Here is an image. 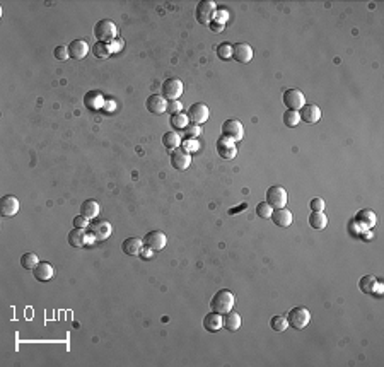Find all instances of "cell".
<instances>
[{"label": "cell", "mask_w": 384, "mask_h": 367, "mask_svg": "<svg viewBox=\"0 0 384 367\" xmlns=\"http://www.w3.org/2000/svg\"><path fill=\"white\" fill-rule=\"evenodd\" d=\"M376 285H377V280H376V277H372V275L362 277L361 282H359V287H361V291L364 294H372L374 291H376Z\"/></svg>", "instance_id": "cell-30"}, {"label": "cell", "mask_w": 384, "mask_h": 367, "mask_svg": "<svg viewBox=\"0 0 384 367\" xmlns=\"http://www.w3.org/2000/svg\"><path fill=\"white\" fill-rule=\"evenodd\" d=\"M69 55L70 58H74V60H82L87 53H89V45H87L86 40H75L72 41L69 46Z\"/></svg>", "instance_id": "cell-18"}, {"label": "cell", "mask_w": 384, "mask_h": 367, "mask_svg": "<svg viewBox=\"0 0 384 367\" xmlns=\"http://www.w3.org/2000/svg\"><path fill=\"white\" fill-rule=\"evenodd\" d=\"M287 200H289V195H287L285 190L279 187V185L270 187L268 192H266V203H268L273 210L275 208H285Z\"/></svg>", "instance_id": "cell-4"}, {"label": "cell", "mask_w": 384, "mask_h": 367, "mask_svg": "<svg viewBox=\"0 0 384 367\" xmlns=\"http://www.w3.org/2000/svg\"><path fill=\"white\" fill-rule=\"evenodd\" d=\"M181 110H183V104H181V101H169L168 102V113L169 115H176V113H181Z\"/></svg>", "instance_id": "cell-40"}, {"label": "cell", "mask_w": 384, "mask_h": 367, "mask_svg": "<svg viewBox=\"0 0 384 367\" xmlns=\"http://www.w3.org/2000/svg\"><path fill=\"white\" fill-rule=\"evenodd\" d=\"M181 149L186 150V152L189 154L191 150H197V149H198V142H197L195 139H186V140H184L183 144H181Z\"/></svg>", "instance_id": "cell-42"}, {"label": "cell", "mask_w": 384, "mask_h": 367, "mask_svg": "<svg viewBox=\"0 0 384 367\" xmlns=\"http://www.w3.org/2000/svg\"><path fill=\"white\" fill-rule=\"evenodd\" d=\"M40 263L36 253H24L21 256V267L26 268V270H35V267Z\"/></svg>", "instance_id": "cell-31"}, {"label": "cell", "mask_w": 384, "mask_h": 367, "mask_svg": "<svg viewBox=\"0 0 384 367\" xmlns=\"http://www.w3.org/2000/svg\"><path fill=\"white\" fill-rule=\"evenodd\" d=\"M87 243V232L86 229H72V231L69 232V244L74 248H82L84 244Z\"/></svg>", "instance_id": "cell-25"}, {"label": "cell", "mask_w": 384, "mask_h": 367, "mask_svg": "<svg viewBox=\"0 0 384 367\" xmlns=\"http://www.w3.org/2000/svg\"><path fill=\"white\" fill-rule=\"evenodd\" d=\"M184 130H186V135H188V139H191V137H193V139H195V137H198V135H200V126H198V125H189V126H186V128H184Z\"/></svg>", "instance_id": "cell-44"}, {"label": "cell", "mask_w": 384, "mask_h": 367, "mask_svg": "<svg viewBox=\"0 0 384 367\" xmlns=\"http://www.w3.org/2000/svg\"><path fill=\"white\" fill-rule=\"evenodd\" d=\"M284 104L287 106V110L299 111L300 108L306 104V97L303 94V91H299V89H287L284 92Z\"/></svg>", "instance_id": "cell-9"}, {"label": "cell", "mask_w": 384, "mask_h": 367, "mask_svg": "<svg viewBox=\"0 0 384 367\" xmlns=\"http://www.w3.org/2000/svg\"><path fill=\"white\" fill-rule=\"evenodd\" d=\"M101 212V207H99V203L96 202V200H86L84 203L80 205V214L84 215V217H87V219H94V217H98V214Z\"/></svg>", "instance_id": "cell-26"}, {"label": "cell", "mask_w": 384, "mask_h": 367, "mask_svg": "<svg viewBox=\"0 0 384 367\" xmlns=\"http://www.w3.org/2000/svg\"><path fill=\"white\" fill-rule=\"evenodd\" d=\"M89 231H91V236L99 239V241H103V239H108L111 236V232H113V227H111V224L108 220H99V222L96 224H91L89 226Z\"/></svg>", "instance_id": "cell-16"}, {"label": "cell", "mask_w": 384, "mask_h": 367, "mask_svg": "<svg viewBox=\"0 0 384 367\" xmlns=\"http://www.w3.org/2000/svg\"><path fill=\"white\" fill-rule=\"evenodd\" d=\"M222 135L234 142H239L242 139V135H244V126H242L239 120H234V118L226 120L222 125Z\"/></svg>", "instance_id": "cell-7"}, {"label": "cell", "mask_w": 384, "mask_h": 367, "mask_svg": "<svg viewBox=\"0 0 384 367\" xmlns=\"http://www.w3.org/2000/svg\"><path fill=\"white\" fill-rule=\"evenodd\" d=\"M53 55H55L57 60H60V62H65L67 58L70 57L69 55V48H67V46H57L55 50H53Z\"/></svg>", "instance_id": "cell-38"}, {"label": "cell", "mask_w": 384, "mask_h": 367, "mask_svg": "<svg viewBox=\"0 0 384 367\" xmlns=\"http://www.w3.org/2000/svg\"><path fill=\"white\" fill-rule=\"evenodd\" d=\"M287 321H289V326L295 328V330H303L311 321V312L303 306L292 307V309L289 311V314H287Z\"/></svg>", "instance_id": "cell-3"}, {"label": "cell", "mask_w": 384, "mask_h": 367, "mask_svg": "<svg viewBox=\"0 0 384 367\" xmlns=\"http://www.w3.org/2000/svg\"><path fill=\"white\" fill-rule=\"evenodd\" d=\"M142 248H144V239L140 238H128L121 244L123 253H126L128 256H139L142 253Z\"/></svg>", "instance_id": "cell-19"}, {"label": "cell", "mask_w": 384, "mask_h": 367, "mask_svg": "<svg viewBox=\"0 0 384 367\" xmlns=\"http://www.w3.org/2000/svg\"><path fill=\"white\" fill-rule=\"evenodd\" d=\"M166 243H168V238L162 231H150L147 232V236L144 238V246L152 249V251H161V249H164V246H166Z\"/></svg>", "instance_id": "cell-10"}, {"label": "cell", "mask_w": 384, "mask_h": 367, "mask_svg": "<svg viewBox=\"0 0 384 367\" xmlns=\"http://www.w3.org/2000/svg\"><path fill=\"white\" fill-rule=\"evenodd\" d=\"M74 226L79 227V229H87L91 224H89V219L84 217V215L80 214V215H77V217H74Z\"/></svg>", "instance_id": "cell-41"}, {"label": "cell", "mask_w": 384, "mask_h": 367, "mask_svg": "<svg viewBox=\"0 0 384 367\" xmlns=\"http://www.w3.org/2000/svg\"><path fill=\"white\" fill-rule=\"evenodd\" d=\"M271 212H273V208H271L266 202H261V203L256 205V214H258L261 219H268V217H271Z\"/></svg>", "instance_id": "cell-37"}, {"label": "cell", "mask_w": 384, "mask_h": 367, "mask_svg": "<svg viewBox=\"0 0 384 367\" xmlns=\"http://www.w3.org/2000/svg\"><path fill=\"white\" fill-rule=\"evenodd\" d=\"M0 212L4 217H12L19 212V200L14 195H6L0 202Z\"/></svg>", "instance_id": "cell-17"}, {"label": "cell", "mask_w": 384, "mask_h": 367, "mask_svg": "<svg viewBox=\"0 0 384 367\" xmlns=\"http://www.w3.org/2000/svg\"><path fill=\"white\" fill-rule=\"evenodd\" d=\"M203 328H205L207 331H210V333H217L221 328H224V318L222 314H218V312H210V314H207L203 318Z\"/></svg>", "instance_id": "cell-21"}, {"label": "cell", "mask_w": 384, "mask_h": 367, "mask_svg": "<svg viewBox=\"0 0 384 367\" xmlns=\"http://www.w3.org/2000/svg\"><path fill=\"white\" fill-rule=\"evenodd\" d=\"M309 207H311V210H313V212H323V210H324V200L319 198V197H316V198L311 200Z\"/></svg>", "instance_id": "cell-39"}, {"label": "cell", "mask_w": 384, "mask_h": 367, "mask_svg": "<svg viewBox=\"0 0 384 367\" xmlns=\"http://www.w3.org/2000/svg\"><path fill=\"white\" fill-rule=\"evenodd\" d=\"M217 55L222 60H229L232 58V45L231 43H222V45L217 46Z\"/></svg>", "instance_id": "cell-36"}, {"label": "cell", "mask_w": 384, "mask_h": 367, "mask_svg": "<svg viewBox=\"0 0 384 367\" xmlns=\"http://www.w3.org/2000/svg\"><path fill=\"white\" fill-rule=\"evenodd\" d=\"M215 12H217L215 2H212V0H202V2L197 6L195 17L200 24H210L213 16H215Z\"/></svg>", "instance_id": "cell-5"}, {"label": "cell", "mask_w": 384, "mask_h": 367, "mask_svg": "<svg viewBox=\"0 0 384 367\" xmlns=\"http://www.w3.org/2000/svg\"><path fill=\"white\" fill-rule=\"evenodd\" d=\"M145 106H147L149 113L162 115V113H166V111H168V99L161 94H152V96L147 97Z\"/></svg>", "instance_id": "cell-12"}, {"label": "cell", "mask_w": 384, "mask_h": 367, "mask_svg": "<svg viewBox=\"0 0 384 367\" xmlns=\"http://www.w3.org/2000/svg\"><path fill=\"white\" fill-rule=\"evenodd\" d=\"M355 222H357L362 229H372L374 226H376L377 217H376V214H374L372 210L364 208V210H361V212H357V215H355Z\"/></svg>", "instance_id": "cell-20"}, {"label": "cell", "mask_w": 384, "mask_h": 367, "mask_svg": "<svg viewBox=\"0 0 384 367\" xmlns=\"http://www.w3.org/2000/svg\"><path fill=\"white\" fill-rule=\"evenodd\" d=\"M242 208H246V203H242L241 207H237V208H231V210H229V214H231V215L239 214V210H242Z\"/></svg>", "instance_id": "cell-46"}, {"label": "cell", "mask_w": 384, "mask_h": 367, "mask_svg": "<svg viewBox=\"0 0 384 367\" xmlns=\"http://www.w3.org/2000/svg\"><path fill=\"white\" fill-rule=\"evenodd\" d=\"M224 328H226L227 331H231V333H234L241 328V316L237 314L236 311H229L224 318Z\"/></svg>", "instance_id": "cell-27"}, {"label": "cell", "mask_w": 384, "mask_h": 367, "mask_svg": "<svg viewBox=\"0 0 384 367\" xmlns=\"http://www.w3.org/2000/svg\"><path fill=\"white\" fill-rule=\"evenodd\" d=\"M191 164V155H189L186 150H183L181 147L174 149L171 152V166L178 171H184L189 168Z\"/></svg>", "instance_id": "cell-13"}, {"label": "cell", "mask_w": 384, "mask_h": 367, "mask_svg": "<svg viewBox=\"0 0 384 367\" xmlns=\"http://www.w3.org/2000/svg\"><path fill=\"white\" fill-rule=\"evenodd\" d=\"M84 104L89 108V110H99V108L104 106V97L99 91H87L84 96Z\"/></svg>", "instance_id": "cell-23"}, {"label": "cell", "mask_w": 384, "mask_h": 367, "mask_svg": "<svg viewBox=\"0 0 384 367\" xmlns=\"http://www.w3.org/2000/svg\"><path fill=\"white\" fill-rule=\"evenodd\" d=\"M299 121H300L299 111L287 110L285 113H284V123H285V126H289V128H294V126H297Z\"/></svg>", "instance_id": "cell-32"}, {"label": "cell", "mask_w": 384, "mask_h": 367, "mask_svg": "<svg viewBox=\"0 0 384 367\" xmlns=\"http://www.w3.org/2000/svg\"><path fill=\"white\" fill-rule=\"evenodd\" d=\"M33 275H35L36 280L40 282H48L53 277V267L46 261H40L33 270Z\"/></svg>", "instance_id": "cell-24"}, {"label": "cell", "mask_w": 384, "mask_h": 367, "mask_svg": "<svg viewBox=\"0 0 384 367\" xmlns=\"http://www.w3.org/2000/svg\"><path fill=\"white\" fill-rule=\"evenodd\" d=\"M299 115H300V120L306 121V123H318V121L321 120V110H319V106L313 104V102H306V104L300 108Z\"/></svg>", "instance_id": "cell-14"}, {"label": "cell", "mask_w": 384, "mask_h": 367, "mask_svg": "<svg viewBox=\"0 0 384 367\" xmlns=\"http://www.w3.org/2000/svg\"><path fill=\"white\" fill-rule=\"evenodd\" d=\"M217 152H218V155H221L222 159H232V158H236V154H237L236 142L222 135L221 139L217 140Z\"/></svg>", "instance_id": "cell-11"}, {"label": "cell", "mask_w": 384, "mask_h": 367, "mask_svg": "<svg viewBox=\"0 0 384 367\" xmlns=\"http://www.w3.org/2000/svg\"><path fill=\"white\" fill-rule=\"evenodd\" d=\"M236 304V297L234 294L227 289H222L217 294H213L212 301H210V307L213 312H218V314H227L229 311H232V307Z\"/></svg>", "instance_id": "cell-1"}, {"label": "cell", "mask_w": 384, "mask_h": 367, "mask_svg": "<svg viewBox=\"0 0 384 367\" xmlns=\"http://www.w3.org/2000/svg\"><path fill=\"white\" fill-rule=\"evenodd\" d=\"M208 28H210L213 33H222L224 31V24L221 21H215V19H212L210 24H208Z\"/></svg>", "instance_id": "cell-45"}, {"label": "cell", "mask_w": 384, "mask_h": 367, "mask_svg": "<svg viewBox=\"0 0 384 367\" xmlns=\"http://www.w3.org/2000/svg\"><path fill=\"white\" fill-rule=\"evenodd\" d=\"M94 36L101 43H111L118 38V28L109 19H103V21H98V24L94 26Z\"/></svg>", "instance_id": "cell-2"}, {"label": "cell", "mask_w": 384, "mask_h": 367, "mask_svg": "<svg viewBox=\"0 0 384 367\" xmlns=\"http://www.w3.org/2000/svg\"><path fill=\"white\" fill-rule=\"evenodd\" d=\"M232 58L239 63H250L253 60V48L248 43H236L232 45Z\"/></svg>", "instance_id": "cell-15"}, {"label": "cell", "mask_w": 384, "mask_h": 367, "mask_svg": "<svg viewBox=\"0 0 384 367\" xmlns=\"http://www.w3.org/2000/svg\"><path fill=\"white\" fill-rule=\"evenodd\" d=\"M270 326L275 331H285L287 326H289V321H287L285 316H273L270 320Z\"/></svg>", "instance_id": "cell-35"}, {"label": "cell", "mask_w": 384, "mask_h": 367, "mask_svg": "<svg viewBox=\"0 0 384 367\" xmlns=\"http://www.w3.org/2000/svg\"><path fill=\"white\" fill-rule=\"evenodd\" d=\"M188 115L184 113H176V115H171V126L176 130H184L188 126Z\"/></svg>", "instance_id": "cell-33"}, {"label": "cell", "mask_w": 384, "mask_h": 367, "mask_svg": "<svg viewBox=\"0 0 384 367\" xmlns=\"http://www.w3.org/2000/svg\"><path fill=\"white\" fill-rule=\"evenodd\" d=\"M123 45H125L123 40H121V38H116V40H113L109 43V51L111 53H118L121 48H123Z\"/></svg>", "instance_id": "cell-43"}, {"label": "cell", "mask_w": 384, "mask_h": 367, "mask_svg": "<svg viewBox=\"0 0 384 367\" xmlns=\"http://www.w3.org/2000/svg\"><path fill=\"white\" fill-rule=\"evenodd\" d=\"M328 224V217L326 214L323 212H311L309 215V226L313 229H318V231H321V229L326 227Z\"/></svg>", "instance_id": "cell-28"}, {"label": "cell", "mask_w": 384, "mask_h": 367, "mask_svg": "<svg viewBox=\"0 0 384 367\" xmlns=\"http://www.w3.org/2000/svg\"><path fill=\"white\" fill-rule=\"evenodd\" d=\"M91 50H92V53H94V57H98V58H108V57L111 55L108 43H101V41H98L94 46L91 48Z\"/></svg>", "instance_id": "cell-34"}, {"label": "cell", "mask_w": 384, "mask_h": 367, "mask_svg": "<svg viewBox=\"0 0 384 367\" xmlns=\"http://www.w3.org/2000/svg\"><path fill=\"white\" fill-rule=\"evenodd\" d=\"M292 212L287 208H275L271 212V220L275 222V226L279 227H289L292 224Z\"/></svg>", "instance_id": "cell-22"}, {"label": "cell", "mask_w": 384, "mask_h": 367, "mask_svg": "<svg viewBox=\"0 0 384 367\" xmlns=\"http://www.w3.org/2000/svg\"><path fill=\"white\" fill-rule=\"evenodd\" d=\"M162 96L169 101L179 99V96L183 94V82L179 79H166L162 82Z\"/></svg>", "instance_id": "cell-8"}, {"label": "cell", "mask_w": 384, "mask_h": 367, "mask_svg": "<svg viewBox=\"0 0 384 367\" xmlns=\"http://www.w3.org/2000/svg\"><path fill=\"white\" fill-rule=\"evenodd\" d=\"M162 144L166 149L174 150L181 145V139H179V135L176 134V132H168V134H164V137H162Z\"/></svg>", "instance_id": "cell-29"}, {"label": "cell", "mask_w": 384, "mask_h": 367, "mask_svg": "<svg viewBox=\"0 0 384 367\" xmlns=\"http://www.w3.org/2000/svg\"><path fill=\"white\" fill-rule=\"evenodd\" d=\"M186 115H188V120L191 121L193 125H202L208 120L210 111H208V106L205 102H195V104L189 106Z\"/></svg>", "instance_id": "cell-6"}]
</instances>
